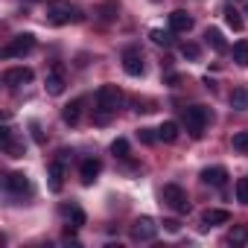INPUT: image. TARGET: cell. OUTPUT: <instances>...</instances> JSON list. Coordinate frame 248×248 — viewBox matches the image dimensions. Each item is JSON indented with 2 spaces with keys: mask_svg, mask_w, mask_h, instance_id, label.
Wrapping results in <instances>:
<instances>
[{
  "mask_svg": "<svg viewBox=\"0 0 248 248\" xmlns=\"http://www.w3.org/2000/svg\"><path fill=\"white\" fill-rule=\"evenodd\" d=\"M93 99H96L93 123H96V126H105V123H111V117L117 114V108L123 105V91L117 85H102Z\"/></svg>",
  "mask_w": 248,
  "mask_h": 248,
  "instance_id": "6da1fadb",
  "label": "cell"
},
{
  "mask_svg": "<svg viewBox=\"0 0 248 248\" xmlns=\"http://www.w3.org/2000/svg\"><path fill=\"white\" fill-rule=\"evenodd\" d=\"M47 21L53 24V27H64V24H79V21H85V15L79 12V9H73L67 0H53V3L47 6Z\"/></svg>",
  "mask_w": 248,
  "mask_h": 248,
  "instance_id": "7a4b0ae2",
  "label": "cell"
},
{
  "mask_svg": "<svg viewBox=\"0 0 248 248\" xmlns=\"http://www.w3.org/2000/svg\"><path fill=\"white\" fill-rule=\"evenodd\" d=\"M181 120H184V126L193 138H202L204 135V126H207V120H210V111L204 105H190L181 111Z\"/></svg>",
  "mask_w": 248,
  "mask_h": 248,
  "instance_id": "3957f363",
  "label": "cell"
},
{
  "mask_svg": "<svg viewBox=\"0 0 248 248\" xmlns=\"http://www.w3.org/2000/svg\"><path fill=\"white\" fill-rule=\"evenodd\" d=\"M32 50H35V35L32 32H21V35H15L3 50H0V56H3V59H24Z\"/></svg>",
  "mask_w": 248,
  "mask_h": 248,
  "instance_id": "277c9868",
  "label": "cell"
},
{
  "mask_svg": "<svg viewBox=\"0 0 248 248\" xmlns=\"http://www.w3.org/2000/svg\"><path fill=\"white\" fill-rule=\"evenodd\" d=\"M161 202H164L167 207H172L175 213H190V199H187V193H184L178 184H164Z\"/></svg>",
  "mask_w": 248,
  "mask_h": 248,
  "instance_id": "5b68a950",
  "label": "cell"
},
{
  "mask_svg": "<svg viewBox=\"0 0 248 248\" xmlns=\"http://www.w3.org/2000/svg\"><path fill=\"white\" fill-rule=\"evenodd\" d=\"M155 233H158L155 219H149V216L135 219V225H132V239H135V242H152V239H155Z\"/></svg>",
  "mask_w": 248,
  "mask_h": 248,
  "instance_id": "8992f818",
  "label": "cell"
},
{
  "mask_svg": "<svg viewBox=\"0 0 248 248\" xmlns=\"http://www.w3.org/2000/svg\"><path fill=\"white\" fill-rule=\"evenodd\" d=\"M123 70H126L129 76H143L146 64H143V53H140L138 47L123 50Z\"/></svg>",
  "mask_w": 248,
  "mask_h": 248,
  "instance_id": "52a82bcc",
  "label": "cell"
},
{
  "mask_svg": "<svg viewBox=\"0 0 248 248\" xmlns=\"http://www.w3.org/2000/svg\"><path fill=\"white\" fill-rule=\"evenodd\" d=\"M32 70L30 67H9V70H3V85L6 88H21V85H27V82H32Z\"/></svg>",
  "mask_w": 248,
  "mask_h": 248,
  "instance_id": "ba28073f",
  "label": "cell"
},
{
  "mask_svg": "<svg viewBox=\"0 0 248 248\" xmlns=\"http://www.w3.org/2000/svg\"><path fill=\"white\" fill-rule=\"evenodd\" d=\"M64 67L62 64H53L50 67V73H47V79H44V88H47V93L50 96H59V93H64Z\"/></svg>",
  "mask_w": 248,
  "mask_h": 248,
  "instance_id": "9c48e42d",
  "label": "cell"
},
{
  "mask_svg": "<svg viewBox=\"0 0 248 248\" xmlns=\"http://www.w3.org/2000/svg\"><path fill=\"white\" fill-rule=\"evenodd\" d=\"M99 172H102V161H99V158H85L82 167H79V178H82V184H93Z\"/></svg>",
  "mask_w": 248,
  "mask_h": 248,
  "instance_id": "30bf717a",
  "label": "cell"
},
{
  "mask_svg": "<svg viewBox=\"0 0 248 248\" xmlns=\"http://www.w3.org/2000/svg\"><path fill=\"white\" fill-rule=\"evenodd\" d=\"M6 190L15 193V196H24V193L32 190V184H30V178H27L24 172H9V175H6Z\"/></svg>",
  "mask_w": 248,
  "mask_h": 248,
  "instance_id": "8fae6325",
  "label": "cell"
},
{
  "mask_svg": "<svg viewBox=\"0 0 248 248\" xmlns=\"http://www.w3.org/2000/svg\"><path fill=\"white\" fill-rule=\"evenodd\" d=\"M204 184H210V187H225V181H228V170L225 167H207V170H202V175H199Z\"/></svg>",
  "mask_w": 248,
  "mask_h": 248,
  "instance_id": "7c38bea8",
  "label": "cell"
},
{
  "mask_svg": "<svg viewBox=\"0 0 248 248\" xmlns=\"http://www.w3.org/2000/svg\"><path fill=\"white\" fill-rule=\"evenodd\" d=\"M170 30L172 32H190L193 30V18L184 9H175V12H170Z\"/></svg>",
  "mask_w": 248,
  "mask_h": 248,
  "instance_id": "4fadbf2b",
  "label": "cell"
},
{
  "mask_svg": "<svg viewBox=\"0 0 248 248\" xmlns=\"http://www.w3.org/2000/svg\"><path fill=\"white\" fill-rule=\"evenodd\" d=\"M47 175H50V190L62 193V187H64V167H62V161H53L47 167Z\"/></svg>",
  "mask_w": 248,
  "mask_h": 248,
  "instance_id": "5bb4252c",
  "label": "cell"
},
{
  "mask_svg": "<svg viewBox=\"0 0 248 248\" xmlns=\"http://www.w3.org/2000/svg\"><path fill=\"white\" fill-rule=\"evenodd\" d=\"M231 222V213L228 210H204L202 213V228H213V225H228Z\"/></svg>",
  "mask_w": 248,
  "mask_h": 248,
  "instance_id": "9a60e30c",
  "label": "cell"
},
{
  "mask_svg": "<svg viewBox=\"0 0 248 248\" xmlns=\"http://www.w3.org/2000/svg\"><path fill=\"white\" fill-rule=\"evenodd\" d=\"M158 140H164V143H175V140H178V123H175V120H164V123H161Z\"/></svg>",
  "mask_w": 248,
  "mask_h": 248,
  "instance_id": "2e32d148",
  "label": "cell"
},
{
  "mask_svg": "<svg viewBox=\"0 0 248 248\" xmlns=\"http://www.w3.org/2000/svg\"><path fill=\"white\" fill-rule=\"evenodd\" d=\"M204 41H207L216 53H225V50H228V41H225V35H222L216 27H207V30H204Z\"/></svg>",
  "mask_w": 248,
  "mask_h": 248,
  "instance_id": "e0dca14e",
  "label": "cell"
},
{
  "mask_svg": "<svg viewBox=\"0 0 248 248\" xmlns=\"http://www.w3.org/2000/svg\"><path fill=\"white\" fill-rule=\"evenodd\" d=\"M82 105H85V99H73V102H67V105H64V111H62L64 123L76 126V123H79V117H82Z\"/></svg>",
  "mask_w": 248,
  "mask_h": 248,
  "instance_id": "ac0fdd59",
  "label": "cell"
},
{
  "mask_svg": "<svg viewBox=\"0 0 248 248\" xmlns=\"http://www.w3.org/2000/svg\"><path fill=\"white\" fill-rule=\"evenodd\" d=\"M222 15H225V24H228V27H231L233 32H239V30L245 27V21H242V15H239V12H236L233 6H225V12H222Z\"/></svg>",
  "mask_w": 248,
  "mask_h": 248,
  "instance_id": "d6986e66",
  "label": "cell"
},
{
  "mask_svg": "<svg viewBox=\"0 0 248 248\" xmlns=\"http://www.w3.org/2000/svg\"><path fill=\"white\" fill-rule=\"evenodd\" d=\"M231 108H233V111H245V108H248V88H233V93H231Z\"/></svg>",
  "mask_w": 248,
  "mask_h": 248,
  "instance_id": "ffe728a7",
  "label": "cell"
},
{
  "mask_svg": "<svg viewBox=\"0 0 248 248\" xmlns=\"http://www.w3.org/2000/svg\"><path fill=\"white\" fill-rule=\"evenodd\" d=\"M233 62H236L239 67H248V41H245V38L233 44Z\"/></svg>",
  "mask_w": 248,
  "mask_h": 248,
  "instance_id": "44dd1931",
  "label": "cell"
},
{
  "mask_svg": "<svg viewBox=\"0 0 248 248\" xmlns=\"http://www.w3.org/2000/svg\"><path fill=\"white\" fill-rule=\"evenodd\" d=\"M172 35H175L172 30H167V32H164V30H152V32H149V38H152L158 47H170V44H172Z\"/></svg>",
  "mask_w": 248,
  "mask_h": 248,
  "instance_id": "7402d4cb",
  "label": "cell"
},
{
  "mask_svg": "<svg viewBox=\"0 0 248 248\" xmlns=\"http://www.w3.org/2000/svg\"><path fill=\"white\" fill-rule=\"evenodd\" d=\"M231 146H233V152L248 155V132H236V135H233V140H231Z\"/></svg>",
  "mask_w": 248,
  "mask_h": 248,
  "instance_id": "603a6c76",
  "label": "cell"
},
{
  "mask_svg": "<svg viewBox=\"0 0 248 248\" xmlns=\"http://www.w3.org/2000/svg\"><path fill=\"white\" fill-rule=\"evenodd\" d=\"M62 213H64V216H70V225H76V228H82V225H85V213H82L79 207H73V204H70V207H62Z\"/></svg>",
  "mask_w": 248,
  "mask_h": 248,
  "instance_id": "cb8c5ba5",
  "label": "cell"
},
{
  "mask_svg": "<svg viewBox=\"0 0 248 248\" xmlns=\"http://www.w3.org/2000/svg\"><path fill=\"white\" fill-rule=\"evenodd\" d=\"M233 193H236V202H239V204H248V175H245V178H236Z\"/></svg>",
  "mask_w": 248,
  "mask_h": 248,
  "instance_id": "d4e9b609",
  "label": "cell"
},
{
  "mask_svg": "<svg viewBox=\"0 0 248 248\" xmlns=\"http://www.w3.org/2000/svg\"><path fill=\"white\" fill-rule=\"evenodd\" d=\"M3 152H6L9 158H24V143H18V140L12 138V140L3 143Z\"/></svg>",
  "mask_w": 248,
  "mask_h": 248,
  "instance_id": "484cf974",
  "label": "cell"
},
{
  "mask_svg": "<svg viewBox=\"0 0 248 248\" xmlns=\"http://www.w3.org/2000/svg\"><path fill=\"white\" fill-rule=\"evenodd\" d=\"M111 152H114L117 158H129V140H126V138H117V140L111 143Z\"/></svg>",
  "mask_w": 248,
  "mask_h": 248,
  "instance_id": "4316f807",
  "label": "cell"
},
{
  "mask_svg": "<svg viewBox=\"0 0 248 248\" xmlns=\"http://www.w3.org/2000/svg\"><path fill=\"white\" fill-rule=\"evenodd\" d=\"M181 56H184V59H190V62H196V59L202 56V50H199V44L184 41V44H181Z\"/></svg>",
  "mask_w": 248,
  "mask_h": 248,
  "instance_id": "83f0119b",
  "label": "cell"
},
{
  "mask_svg": "<svg viewBox=\"0 0 248 248\" xmlns=\"http://www.w3.org/2000/svg\"><path fill=\"white\" fill-rule=\"evenodd\" d=\"M248 239V233H245V228H233L231 233H228V239L225 242H231V245H242Z\"/></svg>",
  "mask_w": 248,
  "mask_h": 248,
  "instance_id": "f1b7e54d",
  "label": "cell"
},
{
  "mask_svg": "<svg viewBox=\"0 0 248 248\" xmlns=\"http://www.w3.org/2000/svg\"><path fill=\"white\" fill-rule=\"evenodd\" d=\"M138 140H140V143H146V146H152V143L158 140V135H155L152 129H138Z\"/></svg>",
  "mask_w": 248,
  "mask_h": 248,
  "instance_id": "f546056e",
  "label": "cell"
},
{
  "mask_svg": "<svg viewBox=\"0 0 248 248\" xmlns=\"http://www.w3.org/2000/svg\"><path fill=\"white\" fill-rule=\"evenodd\" d=\"M30 129H32V138H35V143H44V132H41V126H38V123H30Z\"/></svg>",
  "mask_w": 248,
  "mask_h": 248,
  "instance_id": "4dcf8cb0",
  "label": "cell"
},
{
  "mask_svg": "<svg viewBox=\"0 0 248 248\" xmlns=\"http://www.w3.org/2000/svg\"><path fill=\"white\" fill-rule=\"evenodd\" d=\"M164 228H167L170 233H178V228H181V222H178V219H164Z\"/></svg>",
  "mask_w": 248,
  "mask_h": 248,
  "instance_id": "1f68e13d",
  "label": "cell"
},
{
  "mask_svg": "<svg viewBox=\"0 0 248 248\" xmlns=\"http://www.w3.org/2000/svg\"><path fill=\"white\" fill-rule=\"evenodd\" d=\"M114 18V6H102V21H111Z\"/></svg>",
  "mask_w": 248,
  "mask_h": 248,
  "instance_id": "d6a6232c",
  "label": "cell"
},
{
  "mask_svg": "<svg viewBox=\"0 0 248 248\" xmlns=\"http://www.w3.org/2000/svg\"><path fill=\"white\" fill-rule=\"evenodd\" d=\"M178 82H181V76H178V73H170V76H167V85H172V88H175Z\"/></svg>",
  "mask_w": 248,
  "mask_h": 248,
  "instance_id": "836d02e7",
  "label": "cell"
},
{
  "mask_svg": "<svg viewBox=\"0 0 248 248\" xmlns=\"http://www.w3.org/2000/svg\"><path fill=\"white\" fill-rule=\"evenodd\" d=\"M245 15H248V6H245Z\"/></svg>",
  "mask_w": 248,
  "mask_h": 248,
  "instance_id": "e575fe53",
  "label": "cell"
},
{
  "mask_svg": "<svg viewBox=\"0 0 248 248\" xmlns=\"http://www.w3.org/2000/svg\"><path fill=\"white\" fill-rule=\"evenodd\" d=\"M152 3H158V0H152Z\"/></svg>",
  "mask_w": 248,
  "mask_h": 248,
  "instance_id": "d590c367",
  "label": "cell"
}]
</instances>
